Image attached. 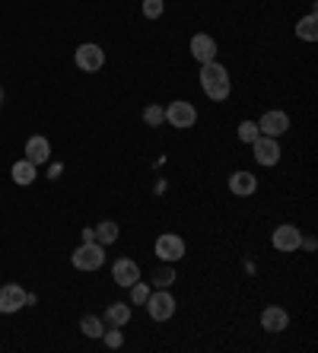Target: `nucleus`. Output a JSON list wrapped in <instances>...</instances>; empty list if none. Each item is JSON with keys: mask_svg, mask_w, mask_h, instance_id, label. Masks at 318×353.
I'll use <instances>...</instances> for the list:
<instances>
[{"mask_svg": "<svg viewBox=\"0 0 318 353\" xmlns=\"http://www.w3.org/2000/svg\"><path fill=\"white\" fill-rule=\"evenodd\" d=\"M201 90H204L207 99H213V102H226L229 99L232 83H229V70L220 64V61L201 64Z\"/></svg>", "mask_w": 318, "mask_h": 353, "instance_id": "f257e3e1", "label": "nucleus"}, {"mask_svg": "<svg viewBox=\"0 0 318 353\" xmlns=\"http://www.w3.org/2000/svg\"><path fill=\"white\" fill-rule=\"evenodd\" d=\"M70 261H74L77 271H99V268L106 264V245H99V242H83Z\"/></svg>", "mask_w": 318, "mask_h": 353, "instance_id": "f03ea898", "label": "nucleus"}, {"mask_svg": "<svg viewBox=\"0 0 318 353\" xmlns=\"http://www.w3.org/2000/svg\"><path fill=\"white\" fill-rule=\"evenodd\" d=\"M147 312L153 321H169L172 315H175V296L169 293V290H156V293L147 296Z\"/></svg>", "mask_w": 318, "mask_h": 353, "instance_id": "7ed1b4c3", "label": "nucleus"}, {"mask_svg": "<svg viewBox=\"0 0 318 353\" xmlns=\"http://www.w3.org/2000/svg\"><path fill=\"white\" fill-rule=\"evenodd\" d=\"M166 121H169L172 128H179V131H188V128L197 124V108L191 105V102H185V99H175V102L166 108Z\"/></svg>", "mask_w": 318, "mask_h": 353, "instance_id": "20e7f679", "label": "nucleus"}, {"mask_svg": "<svg viewBox=\"0 0 318 353\" xmlns=\"http://www.w3.org/2000/svg\"><path fill=\"white\" fill-rule=\"evenodd\" d=\"M156 255L166 264L181 261V258H185V239L175 236V232H163V236L156 239Z\"/></svg>", "mask_w": 318, "mask_h": 353, "instance_id": "39448f33", "label": "nucleus"}, {"mask_svg": "<svg viewBox=\"0 0 318 353\" xmlns=\"http://www.w3.org/2000/svg\"><path fill=\"white\" fill-rule=\"evenodd\" d=\"M74 61H77L80 70L96 74V70H102V64H106V51L99 48L96 41H86V45H80V48L74 51Z\"/></svg>", "mask_w": 318, "mask_h": 353, "instance_id": "423d86ee", "label": "nucleus"}, {"mask_svg": "<svg viewBox=\"0 0 318 353\" xmlns=\"http://www.w3.org/2000/svg\"><path fill=\"white\" fill-rule=\"evenodd\" d=\"M270 242H274V248H277V252L290 255V252H299L302 232H299V226H293V223H284V226H277V230H274Z\"/></svg>", "mask_w": 318, "mask_h": 353, "instance_id": "0eeeda50", "label": "nucleus"}, {"mask_svg": "<svg viewBox=\"0 0 318 353\" xmlns=\"http://www.w3.org/2000/svg\"><path fill=\"white\" fill-rule=\"evenodd\" d=\"M258 131L264 137H284L290 131V115L286 112H264L261 121H258Z\"/></svg>", "mask_w": 318, "mask_h": 353, "instance_id": "6e6552de", "label": "nucleus"}, {"mask_svg": "<svg viewBox=\"0 0 318 353\" xmlns=\"http://www.w3.org/2000/svg\"><path fill=\"white\" fill-rule=\"evenodd\" d=\"M252 150H255V159H258V165H277L280 163V143H277V137H258L252 143Z\"/></svg>", "mask_w": 318, "mask_h": 353, "instance_id": "1a4fd4ad", "label": "nucleus"}, {"mask_svg": "<svg viewBox=\"0 0 318 353\" xmlns=\"http://www.w3.org/2000/svg\"><path fill=\"white\" fill-rule=\"evenodd\" d=\"M26 305V290L19 283H7L0 287V315H13Z\"/></svg>", "mask_w": 318, "mask_h": 353, "instance_id": "9d476101", "label": "nucleus"}, {"mask_svg": "<svg viewBox=\"0 0 318 353\" xmlns=\"http://www.w3.org/2000/svg\"><path fill=\"white\" fill-rule=\"evenodd\" d=\"M112 280L118 283V287H131V283H137L140 280V264L131 261V258H118V261L112 264Z\"/></svg>", "mask_w": 318, "mask_h": 353, "instance_id": "9b49d317", "label": "nucleus"}, {"mask_svg": "<svg viewBox=\"0 0 318 353\" xmlns=\"http://www.w3.org/2000/svg\"><path fill=\"white\" fill-rule=\"evenodd\" d=\"M191 58L197 61V64H207V61H217V41H213V35L207 32H197L195 39H191Z\"/></svg>", "mask_w": 318, "mask_h": 353, "instance_id": "f8f14e48", "label": "nucleus"}, {"mask_svg": "<svg viewBox=\"0 0 318 353\" xmlns=\"http://www.w3.org/2000/svg\"><path fill=\"white\" fill-rule=\"evenodd\" d=\"M286 325H290V315H286V309H280V305H268L261 312V328L268 331V334H280V331H286Z\"/></svg>", "mask_w": 318, "mask_h": 353, "instance_id": "ddd939ff", "label": "nucleus"}, {"mask_svg": "<svg viewBox=\"0 0 318 353\" xmlns=\"http://www.w3.org/2000/svg\"><path fill=\"white\" fill-rule=\"evenodd\" d=\"M229 191H232L236 197H252L255 191H258V179H255L252 172L239 169V172L229 175Z\"/></svg>", "mask_w": 318, "mask_h": 353, "instance_id": "4468645a", "label": "nucleus"}, {"mask_svg": "<svg viewBox=\"0 0 318 353\" xmlns=\"http://www.w3.org/2000/svg\"><path fill=\"white\" fill-rule=\"evenodd\" d=\"M26 159L32 165H45L51 159V143L45 137H29L26 140Z\"/></svg>", "mask_w": 318, "mask_h": 353, "instance_id": "2eb2a0df", "label": "nucleus"}, {"mask_svg": "<svg viewBox=\"0 0 318 353\" xmlns=\"http://www.w3.org/2000/svg\"><path fill=\"white\" fill-rule=\"evenodd\" d=\"M131 305L128 303H112L106 309V319L102 321H108V325H112V328H124V325H128V321H131Z\"/></svg>", "mask_w": 318, "mask_h": 353, "instance_id": "dca6fc26", "label": "nucleus"}, {"mask_svg": "<svg viewBox=\"0 0 318 353\" xmlns=\"http://www.w3.org/2000/svg\"><path fill=\"white\" fill-rule=\"evenodd\" d=\"M96 230V242L99 245H112V242H118V236H121V226L115 220H102L99 226H92Z\"/></svg>", "mask_w": 318, "mask_h": 353, "instance_id": "f3484780", "label": "nucleus"}, {"mask_svg": "<svg viewBox=\"0 0 318 353\" xmlns=\"http://www.w3.org/2000/svg\"><path fill=\"white\" fill-rule=\"evenodd\" d=\"M35 169H39V165H32V163H29V159H19V163H13V172H10V175H13V181H17V185H23V188H26V185H32V181H35Z\"/></svg>", "mask_w": 318, "mask_h": 353, "instance_id": "a211bd4d", "label": "nucleus"}, {"mask_svg": "<svg viewBox=\"0 0 318 353\" xmlns=\"http://www.w3.org/2000/svg\"><path fill=\"white\" fill-rule=\"evenodd\" d=\"M296 35H299L302 41H315V39H318V19H315V10H312L309 17H302L299 23H296Z\"/></svg>", "mask_w": 318, "mask_h": 353, "instance_id": "6ab92c4d", "label": "nucleus"}, {"mask_svg": "<svg viewBox=\"0 0 318 353\" xmlns=\"http://www.w3.org/2000/svg\"><path fill=\"white\" fill-rule=\"evenodd\" d=\"M80 331L86 337H102V331H106V321L96 319V315H83V319H80Z\"/></svg>", "mask_w": 318, "mask_h": 353, "instance_id": "aec40b11", "label": "nucleus"}, {"mask_svg": "<svg viewBox=\"0 0 318 353\" xmlns=\"http://www.w3.org/2000/svg\"><path fill=\"white\" fill-rule=\"evenodd\" d=\"M153 283L159 290H169L172 283H175V268L163 261V268H156V271H153Z\"/></svg>", "mask_w": 318, "mask_h": 353, "instance_id": "412c9836", "label": "nucleus"}, {"mask_svg": "<svg viewBox=\"0 0 318 353\" xmlns=\"http://www.w3.org/2000/svg\"><path fill=\"white\" fill-rule=\"evenodd\" d=\"M258 137H261L258 121H242V124H239V140H242V143H255Z\"/></svg>", "mask_w": 318, "mask_h": 353, "instance_id": "4be33fe9", "label": "nucleus"}, {"mask_svg": "<svg viewBox=\"0 0 318 353\" xmlns=\"http://www.w3.org/2000/svg\"><path fill=\"white\" fill-rule=\"evenodd\" d=\"M140 10H143L147 19H159L166 13V3L163 0H140Z\"/></svg>", "mask_w": 318, "mask_h": 353, "instance_id": "5701e85b", "label": "nucleus"}, {"mask_svg": "<svg viewBox=\"0 0 318 353\" xmlns=\"http://www.w3.org/2000/svg\"><path fill=\"white\" fill-rule=\"evenodd\" d=\"M143 121H147L150 128H159V124L166 121V108L163 105H147L143 108Z\"/></svg>", "mask_w": 318, "mask_h": 353, "instance_id": "b1692460", "label": "nucleus"}, {"mask_svg": "<svg viewBox=\"0 0 318 353\" xmlns=\"http://www.w3.org/2000/svg\"><path fill=\"white\" fill-rule=\"evenodd\" d=\"M128 290H131V303L134 305H143V303H147V296H150V283H147V280H137V283H131Z\"/></svg>", "mask_w": 318, "mask_h": 353, "instance_id": "393cba45", "label": "nucleus"}, {"mask_svg": "<svg viewBox=\"0 0 318 353\" xmlns=\"http://www.w3.org/2000/svg\"><path fill=\"white\" fill-rule=\"evenodd\" d=\"M102 341H106V347H112V350H118V347L124 344V334H121V328L102 331Z\"/></svg>", "mask_w": 318, "mask_h": 353, "instance_id": "a878e982", "label": "nucleus"}, {"mask_svg": "<svg viewBox=\"0 0 318 353\" xmlns=\"http://www.w3.org/2000/svg\"><path fill=\"white\" fill-rule=\"evenodd\" d=\"M83 242H96V230H92V226H86V230H83Z\"/></svg>", "mask_w": 318, "mask_h": 353, "instance_id": "bb28decb", "label": "nucleus"}, {"mask_svg": "<svg viewBox=\"0 0 318 353\" xmlns=\"http://www.w3.org/2000/svg\"><path fill=\"white\" fill-rule=\"evenodd\" d=\"M299 248H309V252H312V248H315V239H312V236H309V239H302V245H299Z\"/></svg>", "mask_w": 318, "mask_h": 353, "instance_id": "cd10ccee", "label": "nucleus"}, {"mask_svg": "<svg viewBox=\"0 0 318 353\" xmlns=\"http://www.w3.org/2000/svg\"><path fill=\"white\" fill-rule=\"evenodd\" d=\"M0 105H3V86H0Z\"/></svg>", "mask_w": 318, "mask_h": 353, "instance_id": "c85d7f7f", "label": "nucleus"}]
</instances>
